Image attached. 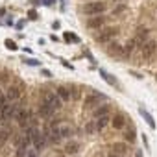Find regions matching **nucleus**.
Returning <instances> with one entry per match:
<instances>
[{"label":"nucleus","instance_id":"obj_35","mask_svg":"<svg viewBox=\"0 0 157 157\" xmlns=\"http://www.w3.org/2000/svg\"><path fill=\"white\" fill-rule=\"evenodd\" d=\"M59 26H61V24H59V21H56V22L52 24V28H54V30H56V28H59Z\"/></svg>","mask_w":157,"mask_h":157},{"label":"nucleus","instance_id":"obj_2","mask_svg":"<svg viewBox=\"0 0 157 157\" xmlns=\"http://www.w3.org/2000/svg\"><path fill=\"white\" fill-rule=\"evenodd\" d=\"M43 102L44 104H48L52 109H61L63 107V100L57 96V93H54V91H43Z\"/></svg>","mask_w":157,"mask_h":157},{"label":"nucleus","instance_id":"obj_20","mask_svg":"<svg viewBox=\"0 0 157 157\" xmlns=\"http://www.w3.org/2000/svg\"><path fill=\"white\" fill-rule=\"evenodd\" d=\"M146 39H148V30H146V28H139V32H137V39H135V41L144 44Z\"/></svg>","mask_w":157,"mask_h":157},{"label":"nucleus","instance_id":"obj_30","mask_svg":"<svg viewBox=\"0 0 157 157\" xmlns=\"http://www.w3.org/2000/svg\"><path fill=\"white\" fill-rule=\"evenodd\" d=\"M6 104H8V98H6V94H4V93H0V109H2Z\"/></svg>","mask_w":157,"mask_h":157},{"label":"nucleus","instance_id":"obj_13","mask_svg":"<svg viewBox=\"0 0 157 157\" xmlns=\"http://www.w3.org/2000/svg\"><path fill=\"white\" fill-rule=\"evenodd\" d=\"M139 113H140V117L146 120V124L150 126V129H155V128H157V126H155V120H153V117H151V115H150V113H148L144 107H140V109H139Z\"/></svg>","mask_w":157,"mask_h":157},{"label":"nucleus","instance_id":"obj_40","mask_svg":"<svg viewBox=\"0 0 157 157\" xmlns=\"http://www.w3.org/2000/svg\"><path fill=\"white\" fill-rule=\"evenodd\" d=\"M65 155H67L65 151H63V153H57V157H65Z\"/></svg>","mask_w":157,"mask_h":157},{"label":"nucleus","instance_id":"obj_21","mask_svg":"<svg viewBox=\"0 0 157 157\" xmlns=\"http://www.w3.org/2000/svg\"><path fill=\"white\" fill-rule=\"evenodd\" d=\"M98 131V126H96V120H91V122H87L85 124V133H89V135H93V133H96Z\"/></svg>","mask_w":157,"mask_h":157},{"label":"nucleus","instance_id":"obj_14","mask_svg":"<svg viewBox=\"0 0 157 157\" xmlns=\"http://www.w3.org/2000/svg\"><path fill=\"white\" fill-rule=\"evenodd\" d=\"M67 155H76L78 151H80V144H78V142H67V146H65V150H63Z\"/></svg>","mask_w":157,"mask_h":157},{"label":"nucleus","instance_id":"obj_4","mask_svg":"<svg viewBox=\"0 0 157 157\" xmlns=\"http://www.w3.org/2000/svg\"><path fill=\"white\" fill-rule=\"evenodd\" d=\"M19 105L15 102H8L2 109H0V122H4V120H10V118H15L17 113H19Z\"/></svg>","mask_w":157,"mask_h":157},{"label":"nucleus","instance_id":"obj_25","mask_svg":"<svg viewBox=\"0 0 157 157\" xmlns=\"http://www.w3.org/2000/svg\"><path fill=\"white\" fill-rule=\"evenodd\" d=\"M63 39L67 41V43H80V37H78V35H74V33H70V32H67L65 35H63Z\"/></svg>","mask_w":157,"mask_h":157},{"label":"nucleus","instance_id":"obj_28","mask_svg":"<svg viewBox=\"0 0 157 157\" xmlns=\"http://www.w3.org/2000/svg\"><path fill=\"white\" fill-rule=\"evenodd\" d=\"M22 61H24V65H30V67H39V65H41L39 61H35V59H32V57H28V59L24 57Z\"/></svg>","mask_w":157,"mask_h":157},{"label":"nucleus","instance_id":"obj_34","mask_svg":"<svg viewBox=\"0 0 157 157\" xmlns=\"http://www.w3.org/2000/svg\"><path fill=\"white\" fill-rule=\"evenodd\" d=\"M41 74H43V76H46V78H50V76H52V72H50V70H46V68H43V70H41Z\"/></svg>","mask_w":157,"mask_h":157},{"label":"nucleus","instance_id":"obj_1","mask_svg":"<svg viewBox=\"0 0 157 157\" xmlns=\"http://www.w3.org/2000/svg\"><path fill=\"white\" fill-rule=\"evenodd\" d=\"M28 129H30V135H32V144H33V150H35V151H41V150L48 144L44 131H41V129H37V128H28Z\"/></svg>","mask_w":157,"mask_h":157},{"label":"nucleus","instance_id":"obj_18","mask_svg":"<svg viewBox=\"0 0 157 157\" xmlns=\"http://www.w3.org/2000/svg\"><path fill=\"white\" fill-rule=\"evenodd\" d=\"M111 150H113V151H117V153H122V155H126V153H128V146H126L124 142H115V144L111 146Z\"/></svg>","mask_w":157,"mask_h":157},{"label":"nucleus","instance_id":"obj_32","mask_svg":"<svg viewBox=\"0 0 157 157\" xmlns=\"http://www.w3.org/2000/svg\"><path fill=\"white\" fill-rule=\"evenodd\" d=\"M28 15H30V19H32V21H35V19H37V11H35V10H30V13H28Z\"/></svg>","mask_w":157,"mask_h":157},{"label":"nucleus","instance_id":"obj_12","mask_svg":"<svg viewBox=\"0 0 157 157\" xmlns=\"http://www.w3.org/2000/svg\"><path fill=\"white\" fill-rule=\"evenodd\" d=\"M111 124H113L115 129H124V126H126V118H124V115L117 113V115L111 118Z\"/></svg>","mask_w":157,"mask_h":157},{"label":"nucleus","instance_id":"obj_16","mask_svg":"<svg viewBox=\"0 0 157 157\" xmlns=\"http://www.w3.org/2000/svg\"><path fill=\"white\" fill-rule=\"evenodd\" d=\"M56 93H57V96H59L63 102H68V100L72 98V94H70V91H68L67 87H57V91H56Z\"/></svg>","mask_w":157,"mask_h":157},{"label":"nucleus","instance_id":"obj_39","mask_svg":"<svg viewBox=\"0 0 157 157\" xmlns=\"http://www.w3.org/2000/svg\"><path fill=\"white\" fill-rule=\"evenodd\" d=\"M135 157H142V151H135Z\"/></svg>","mask_w":157,"mask_h":157},{"label":"nucleus","instance_id":"obj_23","mask_svg":"<svg viewBox=\"0 0 157 157\" xmlns=\"http://www.w3.org/2000/svg\"><path fill=\"white\" fill-rule=\"evenodd\" d=\"M105 115H109V107L107 105H102V107H98L94 111V118H100V117H105Z\"/></svg>","mask_w":157,"mask_h":157},{"label":"nucleus","instance_id":"obj_8","mask_svg":"<svg viewBox=\"0 0 157 157\" xmlns=\"http://www.w3.org/2000/svg\"><path fill=\"white\" fill-rule=\"evenodd\" d=\"M21 96H22V93H21V89H19V87H13V85H10V87H8V93H6L8 102H19V100H21Z\"/></svg>","mask_w":157,"mask_h":157},{"label":"nucleus","instance_id":"obj_7","mask_svg":"<svg viewBox=\"0 0 157 157\" xmlns=\"http://www.w3.org/2000/svg\"><path fill=\"white\" fill-rule=\"evenodd\" d=\"M56 128H57V131L61 133V137H70V135H74V128H72L70 122H67V120L56 122Z\"/></svg>","mask_w":157,"mask_h":157},{"label":"nucleus","instance_id":"obj_26","mask_svg":"<svg viewBox=\"0 0 157 157\" xmlns=\"http://www.w3.org/2000/svg\"><path fill=\"white\" fill-rule=\"evenodd\" d=\"M133 48H135V41H128L126 43V46H124V54L128 56V54H131L133 52Z\"/></svg>","mask_w":157,"mask_h":157},{"label":"nucleus","instance_id":"obj_24","mask_svg":"<svg viewBox=\"0 0 157 157\" xmlns=\"http://www.w3.org/2000/svg\"><path fill=\"white\" fill-rule=\"evenodd\" d=\"M10 133H11V131H10L8 128H2V129H0V146H2V144L10 139Z\"/></svg>","mask_w":157,"mask_h":157},{"label":"nucleus","instance_id":"obj_6","mask_svg":"<svg viewBox=\"0 0 157 157\" xmlns=\"http://www.w3.org/2000/svg\"><path fill=\"white\" fill-rule=\"evenodd\" d=\"M117 33H118L117 28H104V30H100V33H96V41L98 43H109L113 37H117Z\"/></svg>","mask_w":157,"mask_h":157},{"label":"nucleus","instance_id":"obj_11","mask_svg":"<svg viewBox=\"0 0 157 157\" xmlns=\"http://www.w3.org/2000/svg\"><path fill=\"white\" fill-rule=\"evenodd\" d=\"M54 113H56V109H52L48 104L41 102V105H39V115H41V117H44V118H52Z\"/></svg>","mask_w":157,"mask_h":157},{"label":"nucleus","instance_id":"obj_3","mask_svg":"<svg viewBox=\"0 0 157 157\" xmlns=\"http://www.w3.org/2000/svg\"><path fill=\"white\" fill-rule=\"evenodd\" d=\"M15 118H17L19 126L24 128V129H28V128H35L33 122H32V120H33V118H32V113H30V109H26V107H21Z\"/></svg>","mask_w":157,"mask_h":157},{"label":"nucleus","instance_id":"obj_9","mask_svg":"<svg viewBox=\"0 0 157 157\" xmlns=\"http://www.w3.org/2000/svg\"><path fill=\"white\" fill-rule=\"evenodd\" d=\"M155 48H157V44H155V41H148V43H144V46H142V57H151L153 56V52H155Z\"/></svg>","mask_w":157,"mask_h":157},{"label":"nucleus","instance_id":"obj_33","mask_svg":"<svg viewBox=\"0 0 157 157\" xmlns=\"http://www.w3.org/2000/svg\"><path fill=\"white\" fill-rule=\"evenodd\" d=\"M26 157H37V151H35V150H28Z\"/></svg>","mask_w":157,"mask_h":157},{"label":"nucleus","instance_id":"obj_27","mask_svg":"<svg viewBox=\"0 0 157 157\" xmlns=\"http://www.w3.org/2000/svg\"><path fill=\"white\" fill-rule=\"evenodd\" d=\"M4 44H6V48H8V50H17V48H19V46L15 44V41H11V39H6V41H4Z\"/></svg>","mask_w":157,"mask_h":157},{"label":"nucleus","instance_id":"obj_5","mask_svg":"<svg viewBox=\"0 0 157 157\" xmlns=\"http://www.w3.org/2000/svg\"><path fill=\"white\" fill-rule=\"evenodd\" d=\"M105 2H100V0H98V2H89V4H85L83 6V11L87 13V15H93V17H98L100 13H104L105 11Z\"/></svg>","mask_w":157,"mask_h":157},{"label":"nucleus","instance_id":"obj_15","mask_svg":"<svg viewBox=\"0 0 157 157\" xmlns=\"http://www.w3.org/2000/svg\"><path fill=\"white\" fill-rule=\"evenodd\" d=\"M87 26L89 28H102L104 26V17H91L89 21H87Z\"/></svg>","mask_w":157,"mask_h":157},{"label":"nucleus","instance_id":"obj_31","mask_svg":"<svg viewBox=\"0 0 157 157\" xmlns=\"http://www.w3.org/2000/svg\"><path fill=\"white\" fill-rule=\"evenodd\" d=\"M107 157H126V155H122V153H117V151H113V150H109V153H107Z\"/></svg>","mask_w":157,"mask_h":157},{"label":"nucleus","instance_id":"obj_37","mask_svg":"<svg viewBox=\"0 0 157 157\" xmlns=\"http://www.w3.org/2000/svg\"><path fill=\"white\" fill-rule=\"evenodd\" d=\"M43 2H44L46 6H50V4H54V0H43Z\"/></svg>","mask_w":157,"mask_h":157},{"label":"nucleus","instance_id":"obj_38","mask_svg":"<svg viewBox=\"0 0 157 157\" xmlns=\"http://www.w3.org/2000/svg\"><path fill=\"white\" fill-rule=\"evenodd\" d=\"M4 13H6V8H0V17H2Z\"/></svg>","mask_w":157,"mask_h":157},{"label":"nucleus","instance_id":"obj_17","mask_svg":"<svg viewBox=\"0 0 157 157\" xmlns=\"http://www.w3.org/2000/svg\"><path fill=\"white\" fill-rule=\"evenodd\" d=\"M111 118H113L111 115H105V117H100V118H94V120H96V126H98V131H100V129H104V128H105V126H107V124L111 122Z\"/></svg>","mask_w":157,"mask_h":157},{"label":"nucleus","instance_id":"obj_22","mask_svg":"<svg viewBox=\"0 0 157 157\" xmlns=\"http://www.w3.org/2000/svg\"><path fill=\"white\" fill-rule=\"evenodd\" d=\"M107 52H109L111 56H113V54H118V56H122V54H124V48H122L120 44H117V43H115V46L111 44V46L107 48Z\"/></svg>","mask_w":157,"mask_h":157},{"label":"nucleus","instance_id":"obj_29","mask_svg":"<svg viewBox=\"0 0 157 157\" xmlns=\"http://www.w3.org/2000/svg\"><path fill=\"white\" fill-rule=\"evenodd\" d=\"M124 137H126L129 142H133V140H135V131H133V129H128V131L124 133Z\"/></svg>","mask_w":157,"mask_h":157},{"label":"nucleus","instance_id":"obj_19","mask_svg":"<svg viewBox=\"0 0 157 157\" xmlns=\"http://www.w3.org/2000/svg\"><path fill=\"white\" fill-rule=\"evenodd\" d=\"M100 76L104 78V80H105V82H107L109 85H117V80H115V78H111V76H109V72H107L105 68H100Z\"/></svg>","mask_w":157,"mask_h":157},{"label":"nucleus","instance_id":"obj_10","mask_svg":"<svg viewBox=\"0 0 157 157\" xmlns=\"http://www.w3.org/2000/svg\"><path fill=\"white\" fill-rule=\"evenodd\" d=\"M102 98H104L102 94H91V96H87V98H85V104H83V107H85V109H91V107L98 105Z\"/></svg>","mask_w":157,"mask_h":157},{"label":"nucleus","instance_id":"obj_36","mask_svg":"<svg viewBox=\"0 0 157 157\" xmlns=\"http://www.w3.org/2000/svg\"><path fill=\"white\" fill-rule=\"evenodd\" d=\"M61 63H63V65H65L67 68H70V70H72V65H70V63H67V61H61Z\"/></svg>","mask_w":157,"mask_h":157}]
</instances>
